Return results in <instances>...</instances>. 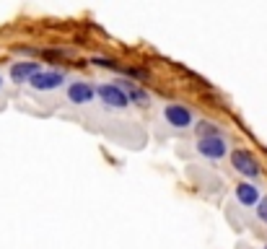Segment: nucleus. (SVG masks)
I'll use <instances>...</instances> for the list:
<instances>
[{
	"mask_svg": "<svg viewBox=\"0 0 267 249\" xmlns=\"http://www.w3.org/2000/svg\"><path fill=\"white\" fill-rule=\"evenodd\" d=\"M62 83H65V73H60V70H39L29 80V89L36 91V94H52V91L62 89Z\"/></svg>",
	"mask_w": 267,
	"mask_h": 249,
	"instance_id": "1",
	"label": "nucleus"
},
{
	"mask_svg": "<svg viewBox=\"0 0 267 249\" xmlns=\"http://www.w3.org/2000/svg\"><path fill=\"white\" fill-rule=\"evenodd\" d=\"M96 96L101 99V104H106L109 109H127L132 101L127 99V94L117 86V83H99L96 86Z\"/></svg>",
	"mask_w": 267,
	"mask_h": 249,
	"instance_id": "2",
	"label": "nucleus"
},
{
	"mask_svg": "<svg viewBox=\"0 0 267 249\" xmlns=\"http://www.w3.org/2000/svg\"><path fill=\"white\" fill-rule=\"evenodd\" d=\"M161 114H164L166 125H171V128H176V130H187V128H192V122H195L192 109H187L182 104H166Z\"/></svg>",
	"mask_w": 267,
	"mask_h": 249,
	"instance_id": "3",
	"label": "nucleus"
},
{
	"mask_svg": "<svg viewBox=\"0 0 267 249\" xmlns=\"http://www.w3.org/2000/svg\"><path fill=\"white\" fill-rule=\"evenodd\" d=\"M231 163H234V169H236L239 174H244V177H249V179H254V177L262 174L259 161H257L249 151H234V153H231Z\"/></svg>",
	"mask_w": 267,
	"mask_h": 249,
	"instance_id": "4",
	"label": "nucleus"
},
{
	"mask_svg": "<svg viewBox=\"0 0 267 249\" xmlns=\"http://www.w3.org/2000/svg\"><path fill=\"white\" fill-rule=\"evenodd\" d=\"M94 99H96V89L91 86V83H86V80H73L68 86V101L75 104V107L91 104Z\"/></svg>",
	"mask_w": 267,
	"mask_h": 249,
	"instance_id": "5",
	"label": "nucleus"
},
{
	"mask_svg": "<svg viewBox=\"0 0 267 249\" xmlns=\"http://www.w3.org/2000/svg\"><path fill=\"white\" fill-rule=\"evenodd\" d=\"M197 151L205 158L218 161V158H223L228 153V143H226V138H205V140H197Z\"/></svg>",
	"mask_w": 267,
	"mask_h": 249,
	"instance_id": "6",
	"label": "nucleus"
},
{
	"mask_svg": "<svg viewBox=\"0 0 267 249\" xmlns=\"http://www.w3.org/2000/svg\"><path fill=\"white\" fill-rule=\"evenodd\" d=\"M36 73H39V63H34V60H21V63H13L11 65V80L13 83H29Z\"/></svg>",
	"mask_w": 267,
	"mask_h": 249,
	"instance_id": "7",
	"label": "nucleus"
},
{
	"mask_svg": "<svg viewBox=\"0 0 267 249\" xmlns=\"http://www.w3.org/2000/svg\"><path fill=\"white\" fill-rule=\"evenodd\" d=\"M236 200L244 205V208H252V205H259V190L254 187V184H249V182H241V184H236Z\"/></svg>",
	"mask_w": 267,
	"mask_h": 249,
	"instance_id": "8",
	"label": "nucleus"
},
{
	"mask_svg": "<svg viewBox=\"0 0 267 249\" xmlns=\"http://www.w3.org/2000/svg\"><path fill=\"white\" fill-rule=\"evenodd\" d=\"M117 86L127 94V99L132 101V104H138V107H148L150 104V99H148V94L143 91V89H138L132 80H117Z\"/></svg>",
	"mask_w": 267,
	"mask_h": 249,
	"instance_id": "9",
	"label": "nucleus"
},
{
	"mask_svg": "<svg viewBox=\"0 0 267 249\" xmlns=\"http://www.w3.org/2000/svg\"><path fill=\"white\" fill-rule=\"evenodd\" d=\"M195 133H197L200 140H205V138H223V135H220V128H215V125L208 122V119H203V122L195 125Z\"/></svg>",
	"mask_w": 267,
	"mask_h": 249,
	"instance_id": "10",
	"label": "nucleus"
},
{
	"mask_svg": "<svg viewBox=\"0 0 267 249\" xmlns=\"http://www.w3.org/2000/svg\"><path fill=\"white\" fill-rule=\"evenodd\" d=\"M257 216L267 223V197H262V200H259V205H257Z\"/></svg>",
	"mask_w": 267,
	"mask_h": 249,
	"instance_id": "11",
	"label": "nucleus"
},
{
	"mask_svg": "<svg viewBox=\"0 0 267 249\" xmlns=\"http://www.w3.org/2000/svg\"><path fill=\"white\" fill-rule=\"evenodd\" d=\"M0 91H3V75H0Z\"/></svg>",
	"mask_w": 267,
	"mask_h": 249,
	"instance_id": "12",
	"label": "nucleus"
},
{
	"mask_svg": "<svg viewBox=\"0 0 267 249\" xmlns=\"http://www.w3.org/2000/svg\"><path fill=\"white\" fill-rule=\"evenodd\" d=\"M262 249H267V246H262Z\"/></svg>",
	"mask_w": 267,
	"mask_h": 249,
	"instance_id": "13",
	"label": "nucleus"
}]
</instances>
